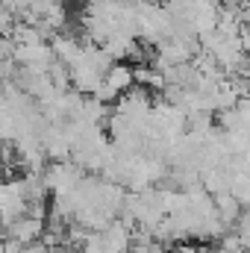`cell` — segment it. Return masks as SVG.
Returning a JSON list of instances; mask_svg holds the SVG:
<instances>
[{"label":"cell","mask_w":250,"mask_h":253,"mask_svg":"<svg viewBox=\"0 0 250 253\" xmlns=\"http://www.w3.org/2000/svg\"><path fill=\"white\" fill-rule=\"evenodd\" d=\"M44 221L47 218H36V215H21V218H15L12 224H6V236H12V239H18L21 245H33V242H39L42 236H44Z\"/></svg>","instance_id":"obj_1"}]
</instances>
